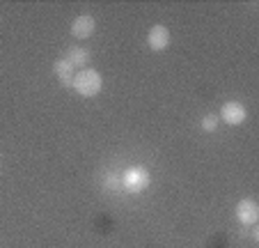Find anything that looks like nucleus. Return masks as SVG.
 Instances as JSON below:
<instances>
[{
  "label": "nucleus",
  "mask_w": 259,
  "mask_h": 248,
  "mask_svg": "<svg viewBox=\"0 0 259 248\" xmlns=\"http://www.w3.org/2000/svg\"><path fill=\"white\" fill-rule=\"evenodd\" d=\"M71 88L76 90L80 97L92 99V97H97V94L101 92L103 78H101V74H99L97 69L85 67V69H80V72L76 74V78H73V83H71Z\"/></svg>",
  "instance_id": "f257e3e1"
},
{
  "label": "nucleus",
  "mask_w": 259,
  "mask_h": 248,
  "mask_svg": "<svg viewBox=\"0 0 259 248\" xmlns=\"http://www.w3.org/2000/svg\"><path fill=\"white\" fill-rule=\"evenodd\" d=\"M149 182H152L149 172H147L145 168H140V165L128 168V170H124V175H122V186L126 191H131V193H142V191L149 186Z\"/></svg>",
  "instance_id": "f03ea898"
},
{
  "label": "nucleus",
  "mask_w": 259,
  "mask_h": 248,
  "mask_svg": "<svg viewBox=\"0 0 259 248\" xmlns=\"http://www.w3.org/2000/svg\"><path fill=\"white\" fill-rule=\"evenodd\" d=\"M218 120H223L225 124H230V127H239V124H243V122L248 120V111H245V106L239 101H227L220 108Z\"/></svg>",
  "instance_id": "7ed1b4c3"
},
{
  "label": "nucleus",
  "mask_w": 259,
  "mask_h": 248,
  "mask_svg": "<svg viewBox=\"0 0 259 248\" xmlns=\"http://www.w3.org/2000/svg\"><path fill=\"white\" fill-rule=\"evenodd\" d=\"M170 42H172L170 30L161 23H156L152 30H149V34H147V46H149L152 51H156V53L165 51L167 46H170Z\"/></svg>",
  "instance_id": "20e7f679"
},
{
  "label": "nucleus",
  "mask_w": 259,
  "mask_h": 248,
  "mask_svg": "<svg viewBox=\"0 0 259 248\" xmlns=\"http://www.w3.org/2000/svg\"><path fill=\"white\" fill-rule=\"evenodd\" d=\"M236 221L241 225H254L259 221V207L254 200L243 198L239 204H236Z\"/></svg>",
  "instance_id": "39448f33"
},
{
  "label": "nucleus",
  "mask_w": 259,
  "mask_h": 248,
  "mask_svg": "<svg viewBox=\"0 0 259 248\" xmlns=\"http://www.w3.org/2000/svg\"><path fill=\"white\" fill-rule=\"evenodd\" d=\"M94 30H97V19L90 14H80V16H76L71 23V37L90 39L94 34Z\"/></svg>",
  "instance_id": "423d86ee"
},
{
  "label": "nucleus",
  "mask_w": 259,
  "mask_h": 248,
  "mask_svg": "<svg viewBox=\"0 0 259 248\" xmlns=\"http://www.w3.org/2000/svg\"><path fill=\"white\" fill-rule=\"evenodd\" d=\"M64 60H67L73 69L76 67L85 69V64H90V60H92V53H90L88 49H80V46H71V49L64 53Z\"/></svg>",
  "instance_id": "0eeeda50"
},
{
  "label": "nucleus",
  "mask_w": 259,
  "mask_h": 248,
  "mask_svg": "<svg viewBox=\"0 0 259 248\" xmlns=\"http://www.w3.org/2000/svg\"><path fill=\"white\" fill-rule=\"evenodd\" d=\"M53 72H55V76H58V81L62 83V85H67V88H71V83H73V78H76V69L71 67V64L67 62V60H58V62L53 64Z\"/></svg>",
  "instance_id": "6e6552de"
},
{
  "label": "nucleus",
  "mask_w": 259,
  "mask_h": 248,
  "mask_svg": "<svg viewBox=\"0 0 259 248\" xmlns=\"http://www.w3.org/2000/svg\"><path fill=\"white\" fill-rule=\"evenodd\" d=\"M218 124H220L218 115H206L204 120H202V131H204V133H213L215 129H218Z\"/></svg>",
  "instance_id": "1a4fd4ad"
}]
</instances>
